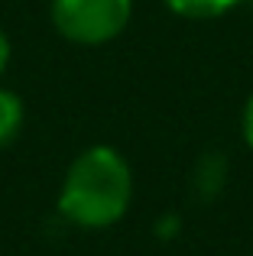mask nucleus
Masks as SVG:
<instances>
[{"label":"nucleus","instance_id":"20e7f679","mask_svg":"<svg viewBox=\"0 0 253 256\" xmlns=\"http://www.w3.org/2000/svg\"><path fill=\"white\" fill-rule=\"evenodd\" d=\"M162 4L185 20H214V16H224L228 10H234L240 0H162Z\"/></svg>","mask_w":253,"mask_h":256},{"label":"nucleus","instance_id":"0eeeda50","mask_svg":"<svg viewBox=\"0 0 253 256\" xmlns=\"http://www.w3.org/2000/svg\"><path fill=\"white\" fill-rule=\"evenodd\" d=\"M6 65H10V39H6V32L0 30V75L6 72Z\"/></svg>","mask_w":253,"mask_h":256},{"label":"nucleus","instance_id":"f257e3e1","mask_svg":"<svg viewBox=\"0 0 253 256\" xmlns=\"http://www.w3.org/2000/svg\"><path fill=\"white\" fill-rule=\"evenodd\" d=\"M133 172L114 146H91L68 166L58 192V214L84 230H104L126 214Z\"/></svg>","mask_w":253,"mask_h":256},{"label":"nucleus","instance_id":"f03ea898","mask_svg":"<svg viewBox=\"0 0 253 256\" xmlns=\"http://www.w3.org/2000/svg\"><path fill=\"white\" fill-rule=\"evenodd\" d=\"M133 0H52V23L68 42L101 46L130 23Z\"/></svg>","mask_w":253,"mask_h":256},{"label":"nucleus","instance_id":"39448f33","mask_svg":"<svg viewBox=\"0 0 253 256\" xmlns=\"http://www.w3.org/2000/svg\"><path fill=\"white\" fill-rule=\"evenodd\" d=\"M20 126H23V100L13 91L0 88V150L16 140Z\"/></svg>","mask_w":253,"mask_h":256},{"label":"nucleus","instance_id":"7ed1b4c3","mask_svg":"<svg viewBox=\"0 0 253 256\" xmlns=\"http://www.w3.org/2000/svg\"><path fill=\"white\" fill-rule=\"evenodd\" d=\"M228 182V162L221 152H204L192 172V192L198 201H214Z\"/></svg>","mask_w":253,"mask_h":256},{"label":"nucleus","instance_id":"423d86ee","mask_svg":"<svg viewBox=\"0 0 253 256\" xmlns=\"http://www.w3.org/2000/svg\"><path fill=\"white\" fill-rule=\"evenodd\" d=\"M244 140H247V146L253 150V94H250L247 107H244Z\"/></svg>","mask_w":253,"mask_h":256}]
</instances>
